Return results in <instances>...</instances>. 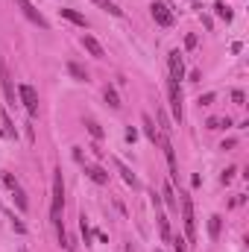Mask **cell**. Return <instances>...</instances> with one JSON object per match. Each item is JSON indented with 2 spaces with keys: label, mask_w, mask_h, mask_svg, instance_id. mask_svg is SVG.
Instances as JSON below:
<instances>
[{
  "label": "cell",
  "mask_w": 249,
  "mask_h": 252,
  "mask_svg": "<svg viewBox=\"0 0 249 252\" xmlns=\"http://www.w3.org/2000/svg\"><path fill=\"white\" fill-rule=\"evenodd\" d=\"M170 109H173V118L182 124V91L176 82H170Z\"/></svg>",
  "instance_id": "52a82bcc"
},
{
  "label": "cell",
  "mask_w": 249,
  "mask_h": 252,
  "mask_svg": "<svg viewBox=\"0 0 249 252\" xmlns=\"http://www.w3.org/2000/svg\"><path fill=\"white\" fill-rule=\"evenodd\" d=\"M173 250H176V252H187L185 250V241H182V238H176V241H173Z\"/></svg>",
  "instance_id": "cb8c5ba5"
},
{
  "label": "cell",
  "mask_w": 249,
  "mask_h": 252,
  "mask_svg": "<svg viewBox=\"0 0 249 252\" xmlns=\"http://www.w3.org/2000/svg\"><path fill=\"white\" fill-rule=\"evenodd\" d=\"M106 103H109L112 109H121V97H118L115 88H106Z\"/></svg>",
  "instance_id": "ffe728a7"
},
{
  "label": "cell",
  "mask_w": 249,
  "mask_h": 252,
  "mask_svg": "<svg viewBox=\"0 0 249 252\" xmlns=\"http://www.w3.org/2000/svg\"><path fill=\"white\" fill-rule=\"evenodd\" d=\"M85 176L91 182H97V185H109V173L103 167H97V164H85Z\"/></svg>",
  "instance_id": "9c48e42d"
},
{
  "label": "cell",
  "mask_w": 249,
  "mask_h": 252,
  "mask_svg": "<svg viewBox=\"0 0 249 252\" xmlns=\"http://www.w3.org/2000/svg\"><path fill=\"white\" fill-rule=\"evenodd\" d=\"M0 79H3V94H6V100L15 103V85H12V76H9L6 62H0Z\"/></svg>",
  "instance_id": "ba28073f"
},
{
  "label": "cell",
  "mask_w": 249,
  "mask_h": 252,
  "mask_svg": "<svg viewBox=\"0 0 249 252\" xmlns=\"http://www.w3.org/2000/svg\"><path fill=\"white\" fill-rule=\"evenodd\" d=\"M144 132H147V138L156 144V141H161V132H158V126L153 124V118L150 115H144Z\"/></svg>",
  "instance_id": "8fae6325"
},
{
  "label": "cell",
  "mask_w": 249,
  "mask_h": 252,
  "mask_svg": "<svg viewBox=\"0 0 249 252\" xmlns=\"http://www.w3.org/2000/svg\"><path fill=\"white\" fill-rule=\"evenodd\" d=\"M15 3L21 6V12H24V18H27V21H32L35 27L47 30V18H44V15H41V12H38V9H35V6L30 3V0H15Z\"/></svg>",
  "instance_id": "3957f363"
},
{
  "label": "cell",
  "mask_w": 249,
  "mask_h": 252,
  "mask_svg": "<svg viewBox=\"0 0 249 252\" xmlns=\"http://www.w3.org/2000/svg\"><path fill=\"white\" fill-rule=\"evenodd\" d=\"M118 170H121V173H124V182H126V185H132V188H135V185H138V179H135V173H132V170H129V167H126L124 161H118Z\"/></svg>",
  "instance_id": "2e32d148"
},
{
  "label": "cell",
  "mask_w": 249,
  "mask_h": 252,
  "mask_svg": "<svg viewBox=\"0 0 249 252\" xmlns=\"http://www.w3.org/2000/svg\"><path fill=\"white\" fill-rule=\"evenodd\" d=\"M3 182L9 185L12 196H15V202H18V208H21V211H27V205H30V202H27V193H24V190H21V185H18V179H15L12 173H3Z\"/></svg>",
  "instance_id": "5b68a950"
},
{
  "label": "cell",
  "mask_w": 249,
  "mask_h": 252,
  "mask_svg": "<svg viewBox=\"0 0 249 252\" xmlns=\"http://www.w3.org/2000/svg\"><path fill=\"white\" fill-rule=\"evenodd\" d=\"M91 3H97V6H103V9H106L109 15H115V18H121V15H124V9H121L118 3H112V0H91Z\"/></svg>",
  "instance_id": "5bb4252c"
},
{
  "label": "cell",
  "mask_w": 249,
  "mask_h": 252,
  "mask_svg": "<svg viewBox=\"0 0 249 252\" xmlns=\"http://www.w3.org/2000/svg\"><path fill=\"white\" fill-rule=\"evenodd\" d=\"M88 132H91V135H94V138H103V129H100V124H94V121H88Z\"/></svg>",
  "instance_id": "7402d4cb"
},
{
  "label": "cell",
  "mask_w": 249,
  "mask_h": 252,
  "mask_svg": "<svg viewBox=\"0 0 249 252\" xmlns=\"http://www.w3.org/2000/svg\"><path fill=\"white\" fill-rule=\"evenodd\" d=\"M0 124H3V132H6V135H12V138L18 135V129L12 126V121H9V115H6V112H0Z\"/></svg>",
  "instance_id": "ac0fdd59"
},
{
  "label": "cell",
  "mask_w": 249,
  "mask_h": 252,
  "mask_svg": "<svg viewBox=\"0 0 249 252\" xmlns=\"http://www.w3.org/2000/svg\"><path fill=\"white\" fill-rule=\"evenodd\" d=\"M82 47L91 53V56H97V59H103V44L94 38V35H82Z\"/></svg>",
  "instance_id": "30bf717a"
},
{
  "label": "cell",
  "mask_w": 249,
  "mask_h": 252,
  "mask_svg": "<svg viewBox=\"0 0 249 252\" xmlns=\"http://www.w3.org/2000/svg\"><path fill=\"white\" fill-rule=\"evenodd\" d=\"M164 199H167L170 208H176V196H173V188H170V185H164Z\"/></svg>",
  "instance_id": "44dd1931"
},
{
  "label": "cell",
  "mask_w": 249,
  "mask_h": 252,
  "mask_svg": "<svg viewBox=\"0 0 249 252\" xmlns=\"http://www.w3.org/2000/svg\"><path fill=\"white\" fill-rule=\"evenodd\" d=\"M220 223H223V217H220V214H214V217L208 220V235H211V238H217V235H220Z\"/></svg>",
  "instance_id": "e0dca14e"
},
{
  "label": "cell",
  "mask_w": 249,
  "mask_h": 252,
  "mask_svg": "<svg viewBox=\"0 0 249 252\" xmlns=\"http://www.w3.org/2000/svg\"><path fill=\"white\" fill-rule=\"evenodd\" d=\"M182 76H185V64H182V53L179 50H173L170 53V82H182Z\"/></svg>",
  "instance_id": "8992f818"
},
{
  "label": "cell",
  "mask_w": 249,
  "mask_h": 252,
  "mask_svg": "<svg viewBox=\"0 0 249 252\" xmlns=\"http://www.w3.org/2000/svg\"><path fill=\"white\" fill-rule=\"evenodd\" d=\"M232 100H235V106H244L247 97H244V91H232Z\"/></svg>",
  "instance_id": "603a6c76"
},
{
  "label": "cell",
  "mask_w": 249,
  "mask_h": 252,
  "mask_svg": "<svg viewBox=\"0 0 249 252\" xmlns=\"http://www.w3.org/2000/svg\"><path fill=\"white\" fill-rule=\"evenodd\" d=\"M67 73H70L73 79H79V82H88V70H85V67H79L76 62H67Z\"/></svg>",
  "instance_id": "4fadbf2b"
},
{
  "label": "cell",
  "mask_w": 249,
  "mask_h": 252,
  "mask_svg": "<svg viewBox=\"0 0 249 252\" xmlns=\"http://www.w3.org/2000/svg\"><path fill=\"white\" fill-rule=\"evenodd\" d=\"M235 173H238V170H235V167H229V170L223 173V182H232V179H235Z\"/></svg>",
  "instance_id": "484cf974"
},
{
  "label": "cell",
  "mask_w": 249,
  "mask_h": 252,
  "mask_svg": "<svg viewBox=\"0 0 249 252\" xmlns=\"http://www.w3.org/2000/svg\"><path fill=\"white\" fill-rule=\"evenodd\" d=\"M18 94H21V103H24L27 115L35 118V115H38V94H35V88H32V85H21Z\"/></svg>",
  "instance_id": "7a4b0ae2"
},
{
  "label": "cell",
  "mask_w": 249,
  "mask_h": 252,
  "mask_svg": "<svg viewBox=\"0 0 249 252\" xmlns=\"http://www.w3.org/2000/svg\"><path fill=\"white\" fill-rule=\"evenodd\" d=\"M150 12H153L156 24H161V27H173V12H170V6H167V3L156 0V3L150 6Z\"/></svg>",
  "instance_id": "277c9868"
},
{
  "label": "cell",
  "mask_w": 249,
  "mask_h": 252,
  "mask_svg": "<svg viewBox=\"0 0 249 252\" xmlns=\"http://www.w3.org/2000/svg\"><path fill=\"white\" fill-rule=\"evenodd\" d=\"M214 12H217V18H223L226 24H229V21L235 18V15H232V9H229V6H226L223 0H217V3H214Z\"/></svg>",
  "instance_id": "9a60e30c"
},
{
  "label": "cell",
  "mask_w": 249,
  "mask_h": 252,
  "mask_svg": "<svg viewBox=\"0 0 249 252\" xmlns=\"http://www.w3.org/2000/svg\"><path fill=\"white\" fill-rule=\"evenodd\" d=\"M205 126H208V129H229V126H232V121H229V118H211Z\"/></svg>",
  "instance_id": "d6986e66"
},
{
  "label": "cell",
  "mask_w": 249,
  "mask_h": 252,
  "mask_svg": "<svg viewBox=\"0 0 249 252\" xmlns=\"http://www.w3.org/2000/svg\"><path fill=\"white\" fill-rule=\"evenodd\" d=\"M21 252H27V250H21Z\"/></svg>",
  "instance_id": "4316f807"
},
{
  "label": "cell",
  "mask_w": 249,
  "mask_h": 252,
  "mask_svg": "<svg viewBox=\"0 0 249 252\" xmlns=\"http://www.w3.org/2000/svg\"><path fill=\"white\" fill-rule=\"evenodd\" d=\"M214 103V94H205V97H199V106H211Z\"/></svg>",
  "instance_id": "d4e9b609"
},
{
  "label": "cell",
  "mask_w": 249,
  "mask_h": 252,
  "mask_svg": "<svg viewBox=\"0 0 249 252\" xmlns=\"http://www.w3.org/2000/svg\"><path fill=\"white\" fill-rule=\"evenodd\" d=\"M62 18H67V21H70V24H76V27H88L85 15H79V12H73V9H62Z\"/></svg>",
  "instance_id": "7c38bea8"
},
{
  "label": "cell",
  "mask_w": 249,
  "mask_h": 252,
  "mask_svg": "<svg viewBox=\"0 0 249 252\" xmlns=\"http://www.w3.org/2000/svg\"><path fill=\"white\" fill-rule=\"evenodd\" d=\"M182 220H185L187 241H196V217H193V202L187 193H182Z\"/></svg>",
  "instance_id": "6da1fadb"
}]
</instances>
